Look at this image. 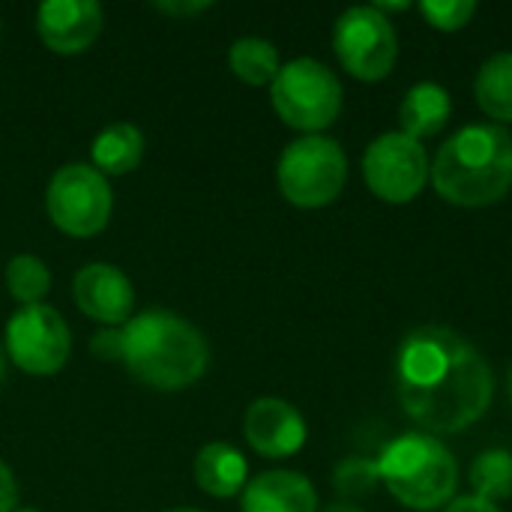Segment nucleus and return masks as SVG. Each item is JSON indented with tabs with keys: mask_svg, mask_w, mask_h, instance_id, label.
<instances>
[{
	"mask_svg": "<svg viewBox=\"0 0 512 512\" xmlns=\"http://www.w3.org/2000/svg\"><path fill=\"white\" fill-rule=\"evenodd\" d=\"M396 390L405 414L435 435H456L492 405L495 375L486 357L450 327H420L396 357Z\"/></svg>",
	"mask_w": 512,
	"mask_h": 512,
	"instance_id": "nucleus-1",
	"label": "nucleus"
},
{
	"mask_svg": "<svg viewBox=\"0 0 512 512\" xmlns=\"http://www.w3.org/2000/svg\"><path fill=\"white\" fill-rule=\"evenodd\" d=\"M126 369L150 390L177 393L198 384L210 363L207 339L198 327L168 309H147L120 330Z\"/></svg>",
	"mask_w": 512,
	"mask_h": 512,
	"instance_id": "nucleus-2",
	"label": "nucleus"
},
{
	"mask_svg": "<svg viewBox=\"0 0 512 512\" xmlns=\"http://www.w3.org/2000/svg\"><path fill=\"white\" fill-rule=\"evenodd\" d=\"M432 183L456 207H489L512 189V135L495 123H471L450 135L435 162Z\"/></svg>",
	"mask_w": 512,
	"mask_h": 512,
	"instance_id": "nucleus-3",
	"label": "nucleus"
},
{
	"mask_svg": "<svg viewBox=\"0 0 512 512\" xmlns=\"http://www.w3.org/2000/svg\"><path fill=\"white\" fill-rule=\"evenodd\" d=\"M375 462L387 492L408 510H438L456 495L459 465L444 441L429 432H408L390 441Z\"/></svg>",
	"mask_w": 512,
	"mask_h": 512,
	"instance_id": "nucleus-4",
	"label": "nucleus"
},
{
	"mask_svg": "<svg viewBox=\"0 0 512 512\" xmlns=\"http://www.w3.org/2000/svg\"><path fill=\"white\" fill-rule=\"evenodd\" d=\"M276 180L285 201H291L294 207H327L345 189L348 156L339 141L327 135H306L282 150Z\"/></svg>",
	"mask_w": 512,
	"mask_h": 512,
	"instance_id": "nucleus-5",
	"label": "nucleus"
},
{
	"mask_svg": "<svg viewBox=\"0 0 512 512\" xmlns=\"http://www.w3.org/2000/svg\"><path fill=\"white\" fill-rule=\"evenodd\" d=\"M270 99L276 114L300 132L318 135L336 123L342 111V84L330 66L312 57H297L285 63L270 84Z\"/></svg>",
	"mask_w": 512,
	"mask_h": 512,
	"instance_id": "nucleus-6",
	"label": "nucleus"
},
{
	"mask_svg": "<svg viewBox=\"0 0 512 512\" xmlns=\"http://www.w3.org/2000/svg\"><path fill=\"white\" fill-rule=\"evenodd\" d=\"M111 207V186L93 165H63L48 180L45 210L51 222L69 237H96L108 225Z\"/></svg>",
	"mask_w": 512,
	"mask_h": 512,
	"instance_id": "nucleus-7",
	"label": "nucleus"
},
{
	"mask_svg": "<svg viewBox=\"0 0 512 512\" xmlns=\"http://www.w3.org/2000/svg\"><path fill=\"white\" fill-rule=\"evenodd\" d=\"M333 48L345 72L360 81H384L399 60L396 30L375 6L345 9L333 30Z\"/></svg>",
	"mask_w": 512,
	"mask_h": 512,
	"instance_id": "nucleus-8",
	"label": "nucleus"
},
{
	"mask_svg": "<svg viewBox=\"0 0 512 512\" xmlns=\"http://www.w3.org/2000/svg\"><path fill=\"white\" fill-rule=\"evenodd\" d=\"M429 174L432 165L423 144L405 132H384L363 153L366 186L387 204L414 201L423 192Z\"/></svg>",
	"mask_w": 512,
	"mask_h": 512,
	"instance_id": "nucleus-9",
	"label": "nucleus"
},
{
	"mask_svg": "<svg viewBox=\"0 0 512 512\" xmlns=\"http://www.w3.org/2000/svg\"><path fill=\"white\" fill-rule=\"evenodd\" d=\"M72 333L57 309L21 306L6 324V354L27 375H54L66 366Z\"/></svg>",
	"mask_w": 512,
	"mask_h": 512,
	"instance_id": "nucleus-10",
	"label": "nucleus"
},
{
	"mask_svg": "<svg viewBox=\"0 0 512 512\" xmlns=\"http://www.w3.org/2000/svg\"><path fill=\"white\" fill-rule=\"evenodd\" d=\"M243 432H246L249 447L255 453H261L264 459H288V456L300 453L306 444L303 414L291 402L276 399V396L255 399L246 408Z\"/></svg>",
	"mask_w": 512,
	"mask_h": 512,
	"instance_id": "nucleus-11",
	"label": "nucleus"
},
{
	"mask_svg": "<svg viewBox=\"0 0 512 512\" xmlns=\"http://www.w3.org/2000/svg\"><path fill=\"white\" fill-rule=\"evenodd\" d=\"M75 306L96 324L117 327L132 318L135 309V291L126 273H120L111 264H87L78 270L72 282Z\"/></svg>",
	"mask_w": 512,
	"mask_h": 512,
	"instance_id": "nucleus-12",
	"label": "nucleus"
},
{
	"mask_svg": "<svg viewBox=\"0 0 512 512\" xmlns=\"http://www.w3.org/2000/svg\"><path fill=\"white\" fill-rule=\"evenodd\" d=\"M39 39L57 54H81L102 33V6L93 0H45L36 9Z\"/></svg>",
	"mask_w": 512,
	"mask_h": 512,
	"instance_id": "nucleus-13",
	"label": "nucleus"
},
{
	"mask_svg": "<svg viewBox=\"0 0 512 512\" xmlns=\"http://www.w3.org/2000/svg\"><path fill=\"white\" fill-rule=\"evenodd\" d=\"M315 486L297 471H267L246 483L243 512H315Z\"/></svg>",
	"mask_w": 512,
	"mask_h": 512,
	"instance_id": "nucleus-14",
	"label": "nucleus"
},
{
	"mask_svg": "<svg viewBox=\"0 0 512 512\" xmlns=\"http://www.w3.org/2000/svg\"><path fill=\"white\" fill-rule=\"evenodd\" d=\"M450 114H453V99H450L447 87H441L435 81L414 84L399 105L402 132L411 135L414 141L438 135L450 123Z\"/></svg>",
	"mask_w": 512,
	"mask_h": 512,
	"instance_id": "nucleus-15",
	"label": "nucleus"
},
{
	"mask_svg": "<svg viewBox=\"0 0 512 512\" xmlns=\"http://www.w3.org/2000/svg\"><path fill=\"white\" fill-rule=\"evenodd\" d=\"M192 474H195L198 489L213 498H234L249 483L246 459L240 456V450H234L231 444H222V441L201 447V453L195 456Z\"/></svg>",
	"mask_w": 512,
	"mask_h": 512,
	"instance_id": "nucleus-16",
	"label": "nucleus"
},
{
	"mask_svg": "<svg viewBox=\"0 0 512 512\" xmlns=\"http://www.w3.org/2000/svg\"><path fill=\"white\" fill-rule=\"evenodd\" d=\"M90 156L99 174H129L144 159V135L135 123H111L93 138Z\"/></svg>",
	"mask_w": 512,
	"mask_h": 512,
	"instance_id": "nucleus-17",
	"label": "nucleus"
},
{
	"mask_svg": "<svg viewBox=\"0 0 512 512\" xmlns=\"http://www.w3.org/2000/svg\"><path fill=\"white\" fill-rule=\"evenodd\" d=\"M474 96L483 114L492 120L512 123V51L492 54L474 81Z\"/></svg>",
	"mask_w": 512,
	"mask_h": 512,
	"instance_id": "nucleus-18",
	"label": "nucleus"
},
{
	"mask_svg": "<svg viewBox=\"0 0 512 512\" xmlns=\"http://www.w3.org/2000/svg\"><path fill=\"white\" fill-rule=\"evenodd\" d=\"M228 66L240 81H246L252 87H264V84L276 81L282 60H279V48L273 42H267L261 36H243L231 45Z\"/></svg>",
	"mask_w": 512,
	"mask_h": 512,
	"instance_id": "nucleus-19",
	"label": "nucleus"
},
{
	"mask_svg": "<svg viewBox=\"0 0 512 512\" xmlns=\"http://www.w3.org/2000/svg\"><path fill=\"white\" fill-rule=\"evenodd\" d=\"M471 489L474 498L489 504L512 498V453L507 450H486L471 465Z\"/></svg>",
	"mask_w": 512,
	"mask_h": 512,
	"instance_id": "nucleus-20",
	"label": "nucleus"
},
{
	"mask_svg": "<svg viewBox=\"0 0 512 512\" xmlns=\"http://www.w3.org/2000/svg\"><path fill=\"white\" fill-rule=\"evenodd\" d=\"M6 288L21 306H39L51 291V273L42 258L24 252L6 264Z\"/></svg>",
	"mask_w": 512,
	"mask_h": 512,
	"instance_id": "nucleus-21",
	"label": "nucleus"
},
{
	"mask_svg": "<svg viewBox=\"0 0 512 512\" xmlns=\"http://www.w3.org/2000/svg\"><path fill=\"white\" fill-rule=\"evenodd\" d=\"M333 486L348 501H357V498L372 495L381 486L378 462L375 459H366V456H351V459L339 462V468L333 474Z\"/></svg>",
	"mask_w": 512,
	"mask_h": 512,
	"instance_id": "nucleus-22",
	"label": "nucleus"
},
{
	"mask_svg": "<svg viewBox=\"0 0 512 512\" xmlns=\"http://www.w3.org/2000/svg\"><path fill=\"white\" fill-rule=\"evenodd\" d=\"M420 12L435 30L453 33V30H462L474 18L477 3L474 0H429V3H420Z\"/></svg>",
	"mask_w": 512,
	"mask_h": 512,
	"instance_id": "nucleus-23",
	"label": "nucleus"
},
{
	"mask_svg": "<svg viewBox=\"0 0 512 512\" xmlns=\"http://www.w3.org/2000/svg\"><path fill=\"white\" fill-rule=\"evenodd\" d=\"M90 351L99 357V360H123V342H120V330H102L90 339Z\"/></svg>",
	"mask_w": 512,
	"mask_h": 512,
	"instance_id": "nucleus-24",
	"label": "nucleus"
},
{
	"mask_svg": "<svg viewBox=\"0 0 512 512\" xmlns=\"http://www.w3.org/2000/svg\"><path fill=\"white\" fill-rule=\"evenodd\" d=\"M15 504H18V483L12 471L0 462V512H15Z\"/></svg>",
	"mask_w": 512,
	"mask_h": 512,
	"instance_id": "nucleus-25",
	"label": "nucleus"
},
{
	"mask_svg": "<svg viewBox=\"0 0 512 512\" xmlns=\"http://www.w3.org/2000/svg\"><path fill=\"white\" fill-rule=\"evenodd\" d=\"M444 512H501L498 504H489L483 498H474V495H462V498H453Z\"/></svg>",
	"mask_w": 512,
	"mask_h": 512,
	"instance_id": "nucleus-26",
	"label": "nucleus"
},
{
	"mask_svg": "<svg viewBox=\"0 0 512 512\" xmlns=\"http://www.w3.org/2000/svg\"><path fill=\"white\" fill-rule=\"evenodd\" d=\"M156 9L165 15H198V12H207L210 3H156Z\"/></svg>",
	"mask_w": 512,
	"mask_h": 512,
	"instance_id": "nucleus-27",
	"label": "nucleus"
},
{
	"mask_svg": "<svg viewBox=\"0 0 512 512\" xmlns=\"http://www.w3.org/2000/svg\"><path fill=\"white\" fill-rule=\"evenodd\" d=\"M324 512H363L360 507H354V504H330Z\"/></svg>",
	"mask_w": 512,
	"mask_h": 512,
	"instance_id": "nucleus-28",
	"label": "nucleus"
},
{
	"mask_svg": "<svg viewBox=\"0 0 512 512\" xmlns=\"http://www.w3.org/2000/svg\"><path fill=\"white\" fill-rule=\"evenodd\" d=\"M3 378H6V360H3V351H0V384H3Z\"/></svg>",
	"mask_w": 512,
	"mask_h": 512,
	"instance_id": "nucleus-29",
	"label": "nucleus"
},
{
	"mask_svg": "<svg viewBox=\"0 0 512 512\" xmlns=\"http://www.w3.org/2000/svg\"><path fill=\"white\" fill-rule=\"evenodd\" d=\"M507 396H510V405H512V366H510V375H507Z\"/></svg>",
	"mask_w": 512,
	"mask_h": 512,
	"instance_id": "nucleus-30",
	"label": "nucleus"
},
{
	"mask_svg": "<svg viewBox=\"0 0 512 512\" xmlns=\"http://www.w3.org/2000/svg\"><path fill=\"white\" fill-rule=\"evenodd\" d=\"M165 512H201V510H192V507H174V510H165Z\"/></svg>",
	"mask_w": 512,
	"mask_h": 512,
	"instance_id": "nucleus-31",
	"label": "nucleus"
},
{
	"mask_svg": "<svg viewBox=\"0 0 512 512\" xmlns=\"http://www.w3.org/2000/svg\"><path fill=\"white\" fill-rule=\"evenodd\" d=\"M15 512H39V510H27V507H24V510H15Z\"/></svg>",
	"mask_w": 512,
	"mask_h": 512,
	"instance_id": "nucleus-32",
	"label": "nucleus"
}]
</instances>
